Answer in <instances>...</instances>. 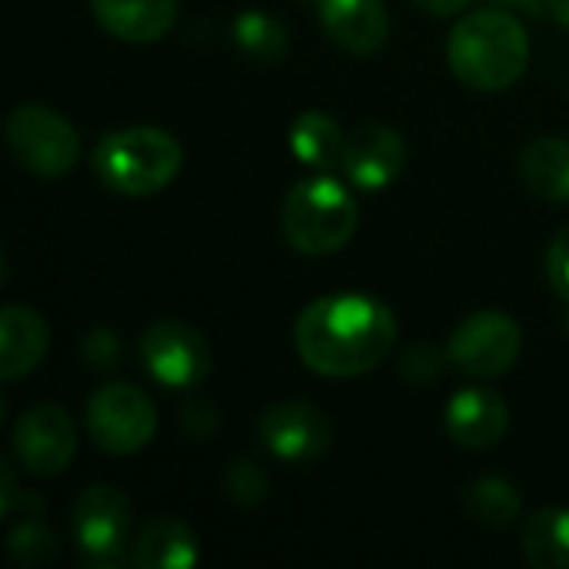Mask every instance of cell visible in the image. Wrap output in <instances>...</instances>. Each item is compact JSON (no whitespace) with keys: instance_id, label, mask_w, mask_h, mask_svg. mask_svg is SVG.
<instances>
[{"instance_id":"1","label":"cell","mask_w":569,"mask_h":569,"mask_svg":"<svg viewBox=\"0 0 569 569\" xmlns=\"http://www.w3.org/2000/svg\"><path fill=\"white\" fill-rule=\"evenodd\" d=\"M397 343V317L367 293H333L303 307L293 347L320 377H360L380 367Z\"/></svg>"},{"instance_id":"2","label":"cell","mask_w":569,"mask_h":569,"mask_svg":"<svg viewBox=\"0 0 569 569\" xmlns=\"http://www.w3.org/2000/svg\"><path fill=\"white\" fill-rule=\"evenodd\" d=\"M447 60L470 90L497 93L513 87L530 63L527 27L507 7H487L460 17L447 40Z\"/></svg>"},{"instance_id":"3","label":"cell","mask_w":569,"mask_h":569,"mask_svg":"<svg viewBox=\"0 0 569 569\" xmlns=\"http://www.w3.org/2000/svg\"><path fill=\"white\" fill-rule=\"evenodd\" d=\"M183 167V147L160 127H127L107 133L93 150L100 183L120 197L160 193Z\"/></svg>"},{"instance_id":"4","label":"cell","mask_w":569,"mask_h":569,"mask_svg":"<svg viewBox=\"0 0 569 569\" xmlns=\"http://www.w3.org/2000/svg\"><path fill=\"white\" fill-rule=\"evenodd\" d=\"M357 220L360 210L353 193L327 173L290 187L280 210L283 237L303 257H327L343 250L357 230Z\"/></svg>"},{"instance_id":"5","label":"cell","mask_w":569,"mask_h":569,"mask_svg":"<svg viewBox=\"0 0 569 569\" xmlns=\"http://www.w3.org/2000/svg\"><path fill=\"white\" fill-rule=\"evenodd\" d=\"M3 133H7V147H10L13 160L23 170H30L33 177H43V180L67 177L80 160L77 127L63 113H57L43 103L13 107Z\"/></svg>"},{"instance_id":"6","label":"cell","mask_w":569,"mask_h":569,"mask_svg":"<svg viewBox=\"0 0 569 569\" xmlns=\"http://www.w3.org/2000/svg\"><path fill=\"white\" fill-rule=\"evenodd\" d=\"M77 553L90 567H120L133 547V507L117 487H90L70 513Z\"/></svg>"},{"instance_id":"7","label":"cell","mask_w":569,"mask_h":569,"mask_svg":"<svg viewBox=\"0 0 569 569\" xmlns=\"http://www.w3.org/2000/svg\"><path fill=\"white\" fill-rule=\"evenodd\" d=\"M87 433L110 457L143 450L157 433V407L133 383H107L87 403Z\"/></svg>"},{"instance_id":"8","label":"cell","mask_w":569,"mask_h":569,"mask_svg":"<svg viewBox=\"0 0 569 569\" xmlns=\"http://www.w3.org/2000/svg\"><path fill=\"white\" fill-rule=\"evenodd\" d=\"M520 350H523L520 323L507 313L483 310V313L467 317L453 330L447 357L460 373L473 380H497L517 363Z\"/></svg>"},{"instance_id":"9","label":"cell","mask_w":569,"mask_h":569,"mask_svg":"<svg viewBox=\"0 0 569 569\" xmlns=\"http://www.w3.org/2000/svg\"><path fill=\"white\" fill-rule=\"evenodd\" d=\"M140 360L147 373L170 387V390H190L203 383L213 370V353L203 340V333L183 320H157L140 333Z\"/></svg>"},{"instance_id":"10","label":"cell","mask_w":569,"mask_h":569,"mask_svg":"<svg viewBox=\"0 0 569 569\" xmlns=\"http://www.w3.org/2000/svg\"><path fill=\"white\" fill-rule=\"evenodd\" d=\"M257 433L263 447L283 463H313L333 443V423L307 400H283L260 413Z\"/></svg>"},{"instance_id":"11","label":"cell","mask_w":569,"mask_h":569,"mask_svg":"<svg viewBox=\"0 0 569 569\" xmlns=\"http://www.w3.org/2000/svg\"><path fill=\"white\" fill-rule=\"evenodd\" d=\"M13 453L33 477H60L77 453V427L57 403H37L13 427Z\"/></svg>"},{"instance_id":"12","label":"cell","mask_w":569,"mask_h":569,"mask_svg":"<svg viewBox=\"0 0 569 569\" xmlns=\"http://www.w3.org/2000/svg\"><path fill=\"white\" fill-rule=\"evenodd\" d=\"M407 163L403 137L383 123H360L347 133L340 170L363 190H380L400 177Z\"/></svg>"},{"instance_id":"13","label":"cell","mask_w":569,"mask_h":569,"mask_svg":"<svg viewBox=\"0 0 569 569\" xmlns=\"http://www.w3.org/2000/svg\"><path fill=\"white\" fill-rule=\"evenodd\" d=\"M510 430L507 400L487 387H467L447 403V433L463 450H490Z\"/></svg>"},{"instance_id":"14","label":"cell","mask_w":569,"mask_h":569,"mask_svg":"<svg viewBox=\"0 0 569 569\" xmlns=\"http://www.w3.org/2000/svg\"><path fill=\"white\" fill-rule=\"evenodd\" d=\"M327 37L357 57L377 53L390 37V13L383 0H317Z\"/></svg>"},{"instance_id":"15","label":"cell","mask_w":569,"mask_h":569,"mask_svg":"<svg viewBox=\"0 0 569 569\" xmlns=\"http://www.w3.org/2000/svg\"><path fill=\"white\" fill-rule=\"evenodd\" d=\"M50 347L47 320L20 303L3 307L0 313V377L3 383H17L20 377L33 373Z\"/></svg>"},{"instance_id":"16","label":"cell","mask_w":569,"mask_h":569,"mask_svg":"<svg viewBox=\"0 0 569 569\" xmlns=\"http://www.w3.org/2000/svg\"><path fill=\"white\" fill-rule=\"evenodd\" d=\"M97 23L123 43H153L177 23V0H90Z\"/></svg>"},{"instance_id":"17","label":"cell","mask_w":569,"mask_h":569,"mask_svg":"<svg viewBox=\"0 0 569 569\" xmlns=\"http://www.w3.org/2000/svg\"><path fill=\"white\" fill-rule=\"evenodd\" d=\"M200 560L197 533L177 517H153L130 547V563L140 569H190Z\"/></svg>"},{"instance_id":"18","label":"cell","mask_w":569,"mask_h":569,"mask_svg":"<svg viewBox=\"0 0 569 569\" xmlns=\"http://www.w3.org/2000/svg\"><path fill=\"white\" fill-rule=\"evenodd\" d=\"M523 183L553 203H569V140L540 137L520 153Z\"/></svg>"},{"instance_id":"19","label":"cell","mask_w":569,"mask_h":569,"mask_svg":"<svg viewBox=\"0 0 569 569\" xmlns=\"http://www.w3.org/2000/svg\"><path fill=\"white\" fill-rule=\"evenodd\" d=\"M343 143H347V137H343L340 123L323 110H307L290 123V150L307 167H317V170L340 167Z\"/></svg>"},{"instance_id":"20","label":"cell","mask_w":569,"mask_h":569,"mask_svg":"<svg viewBox=\"0 0 569 569\" xmlns=\"http://www.w3.org/2000/svg\"><path fill=\"white\" fill-rule=\"evenodd\" d=\"M523 557L540 569H569V510L547 507L523 523Z\"/></svg>"},{"instance_id":"21","label":"cell","mask_w":569,"mask_h":569,"mask_svg":"<svg viewBox=\"0 0 569 569\" xmlns=\"http://www.w3.org/2000/svg\"><path fill=\"white\" fill-rule=\"evenodd\" d=\"M233 40L250 60H260V63L280 60L290 47L287 27L277 17L260 13V10H247L233 20Z\"/></svg>"},{"instance_id":"22","label":"cell","mask_w":569,"mask_h":569,"mask_svg":"<svg viewBox=\"0 0 569 569\" xmlns=\"http://www.w3.org/2000/svg\"><path fill=\"white\" fill-rule=\"evenodd\" d=\"M463 503H467V513L487 527H510L523 510V500L513 490V483H507L500 477H483V480L470 483L463 493Z\"/></svg>"},{"instance_id":"23","label":"cell","mask_w":569,"mask_h":569,"mask_svg":"<svg viewBox=\"0 0 569 569\" xmlns=\"http://www.w3.org/2000/svg\"><path fill=\"white\" fill-rule=\"evenodd\" d=\"M7 547H10L13 560L23 563V567H40V563H47V560L57 557V540L47 530V523H40V520L17 523L10 530V543Z\"/></svg>"},{"instance_id":"24","label":"cell","mask_w":569,"mask_h":569,"mask_svg":"<svg viewBox=\"0 0 569 569\" xmlns=\"http://www.w3.org/2000/svg\"><path fill=\"white\" fill-rule=\"evenodd\" d=\"M223 487H227L230 500H237V503H243V507H257V503L267 497V490H270L267 473H263L253 460H233V463L227 467Z\"/></svg>"},{"instance_id":"25","label":"cell","mask_w":569,"mask_h":569,"mask_svg":"<svg viewBox=\"0 0 569 569\" xmlns=\"http://www.w3.org/2000/svg\"><path fill=\"white\" fill-rule=\"evenodd\" d=\"M547 277H550L553 293L569 303V227H563L550 240V250H547Z\"/></svg>"},{"instance_id":"26","label":"cell","mask_w":569,"mask_h":569,"mask_svg":"<svg viewBox=\"0 0 569 569\" xmlns=\"http://www.w3.org/2000/svg\"><path fill=\"white\" fill-rule=\"evenodd\" d=\"M83 353L90 357V363H93V367H110V363H117V357H120V347H117V337H113L110 330L97 327V330L87 337V343H83Z\"/></svg>"},{"instance_id":"27","label":"cell","mask_w":569,"mask_h":569,"mask_svg":"<svg viewBox=\"0 0 569 569\" xmlns=\"http://www.w3.org/2000/svg\"><path fill=\"white\" fill-rule=\"evenodd\" d=\"M473 0H417V7H423L427 13H437V17H453L460 10H467Z\"/></svg>"},{"instance_id":"28","label":"cell","mask_w":569,"mask_h":569,"mask_svg":"<svg viewBox=\"0 0 569 569\" xmlns=\"http://www.w3.org/2000/svg\"><path fill=\"white\" fill-rule=\"evenodd\" d=\"M547 7H550L553 20H557V23H563V27L569 30V0H547Z\"/></svg>"},{"instance_id":"29","label":"cell","mask_w":569,"mask_h":569,"mask_svg":"<svg viewBox=\"0 0 569 569\" xmlns=\"http://www.w3.org/2000/svg\"><path fill=\"white\" fill-rule=\"evenodd\" d=\"M493 3H500V7H507V10H530L537 0H493Z\"/></svg>"}]
</instances>
